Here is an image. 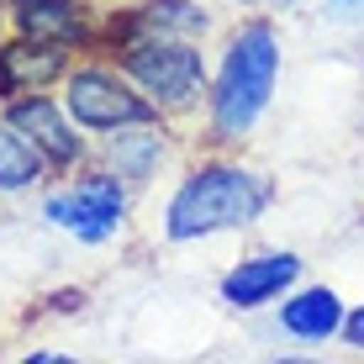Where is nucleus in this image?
<instances>
[{
  "instance_id": "13",
  "label": "nucleus",
  "mask_w": 364,
  "mask_h": 364,
  "mask_svg": "<svg viewBox=\"0 0 364 364\" xmlns=\"http://www.w3.org/2000/svg\"><path fill=\"white\" fill-rule=\"evenodd\" d=\"M111 159H117V174H127V180H143L148 169L164 159V143H159V132H127L111 143Z\"/></svg>"
},
{
  "instance_id": "12",
  "label": "nucleus",
  "mask_w": 364,
  "mask_h": 364,
  "mask_svg": "<svg viewBox=\"0 0 364 364\" xmlns=\"http://www.w3.org/2000/svg\"><path fill=\"white\" fill-rule=\"evenodd\" d=\"M37 174H43V154H37L11 122H0V191H21Z\"/></svg>"
},
{
  "instance_id": "4",
  "label": "nucleus",
  "mask_w": 364,
  "mask_h": 364,
  "mask_svg": "<svg viewBox=\"0 0 364 364\" xmlns=\"http://www.w3.org/2000/svg\"><path fill=\"white\" fill-rule=\"evenodd\" d=\"M64 106L80 127H95V132H122V127H148L154 122V106L143 95H132L111 69H74Z\"/></svg>"
},
{
  "instance_id": "6",
  "label": "nucleus",
  "mask_w": 364,
  "mask_h": 364,
  "mask_svg": "<svg viewBox=\"0 0 364 364\" xmlns=\"http://www.w3.org/2000/svg\"><path fill=\"white\" fill-rule=\"evenodd\" d=\"M64 111H69V106H64ZM64 111H58L53 100H37V95H32V100H11L6 122H11L21 137H27V143L48 159V164L64 169V164H74V159L85 154V143L74 137V127H69Z\"/></svg>"
},
{
  "instance_id": "7",
  "label": "nucleus",
  "mask_w": 364,
  "mask_h": 364,
  "mask_svg": "<svg viewBox=\"0 0 364 364\" xmlns=\"http://www.w3.org/2000/svg\"><path fill=\"white\" fill-rule=\"evenodd\" d=\"M296 274H301L296 254H259V259L237 264L228 280H222V301H228V306H264V301H274Z\"/></svg>"
},
{
  "instance_id": "1",
  "label": "nucleus",
  "mask_w": 364,
  "mask_h": 364,
  "mask_svg": "<svg viewBox=\"0 0 364 364\" xmlns=\"http://www.w3.org/2000/svg\"><path fill=\"white\" fill-rule=\"evenodd\" d=\"M264 206H269V185L259 180V174L232 169V164H206L174 191L164 232L174 243H191V237H206V232L243 228V222H254Z\"/></svg>"
},
{
  "instance_id": "10",
  "label": "nucleus",
  "mask_w": 364,
  "mask_h": 364,
  "mask_svg": "<svg viewBox=\"0 0 364 364\" xmlns=\"http://www.w3.org/2000/svg\"><path fill=\"white\" fill-rule=\"evenodd\" d=\"M16 27L43 43H74L85 32V16L74 0H16Z\"/></svg>"
},
{
  "instance_id": "15",
  "label": "nucleus",
  "mask_w": 364,
  "mask_h": 364,
  "mask_svg": "<svg viewBox=\"0 0 364 364\" xmlns=\"http://www.w3.org/2000/svg\"><path fill=\"white\" fill-rule=\"evenodd\" d=\"M343 338H348L354 348H364V306L354 311V317H343Z\"/></svg>"
},
{
  "instance_id": "9",
  "label": "nucleus",
  "mask_w": 364,
  "mask_h": 364,
  "mask_svg": "<svg viewBox=\"0 0 364 364\" xmlns=\"http://www.w3.org/2000/svg\"><path fill=\"white\" fill-rule=\"evenodd\" d=\"M280 328L291 338H306V343H322V338L343 333V301H338L328 285H311V291L291 296L280 306Z\"/></svg>"
},
{
  "instance_id": "3",
  "label": "nucleus",
  "mask_w": 364,
  "mask_h": 364,
  "mask_svg": "<svg viewBox=\"0 0 364 364\" xmlns=\"http://www.w3.org/2000/svg\"><path fill=\"white\" fill-rule=\"evenodd\" d=\"M122 69L143 85V95L164 100V106H180L200 90V53L191 43L169 32H143L122 48Z\"/></svg>"
},
{
  "instance_id": "11",
  "label": "nucleus",
  "mask_w": 364,
  "mask_h": 364,
  "mask_svg": "<svg viewBox=\"0 0 364 364\" xmlns=\"http://www.w3.org/2000/svg\"><path fill=\"white\" fill-rule=\"evenodd\" d=\"M122 32L137 37V32H206V16L191 6V0H148V6H137L127 21H122Z\"/></svg>"
},
{
  "instance_id": "8",
  "label": "nucleus",
  "mask_w": 364,
  "mask_h": 364,
  "mask_svg": "<svg viewBox=\"0 0 364 364\" xmlns=\"http://www.w3.org/2000/svg\"><path fill=\"white\" fill-rule=\"evenodd\" d=\"M64 74V43H11L0 48V95H27V90H43L48 80Z\"/></svg>"
},
{
  "instance_id": "2",
  "label": "nucleus",
  "mask_w": 364,
  "mask_h": 364,
  "mask_svg": "<svg viewBox=\"0 0 364 364\" xmlns=\"http://www.w3.org/2000/svg\"><path fill=\"white\" fill-rule=\"evenodd\" d=\"M274 74H280V43H274L269 21H248L228 43L217 69V95H211V117H217L222 137H243L264 117L274 95Z\"/></svg>"
},
{
  "instance_id": "5",
  "label": "nucleus",
  "mask_w": 364,
  "mask_h": 364,
  "mask_svg": "<svg viewBox=\"0 0 364 364\" xmlns=\"http://www.w3.org/2000/svg\"><path fill=\"white\" fill-rule=\"evenodd\" d=\"M122 211H127V196H122V185L111 174H90L74 191L48 200V222L74 232V237H85V243H106L122 228Z\"/></svg>"
},
{
  "instance_id": "14",
  "label": "nucleus",
  "mask_w": 364,
  "mask_h": 364,
  "mask_svg": "<svg viewBox=\"0 0 364 364\" xmlns=\"http://www.w3.org/2000/svg\"><path fill=\"white\" fill-rule=\"evenodd\" d=\"M328 21H364V0H322Z\"/></svg>"
}]
</instances>
